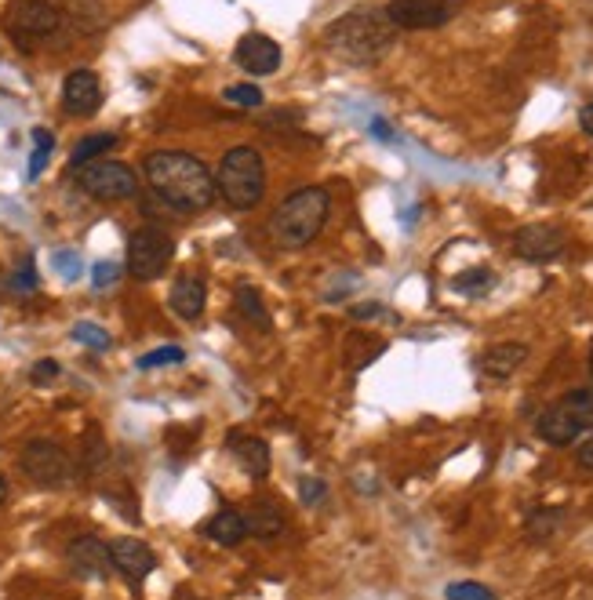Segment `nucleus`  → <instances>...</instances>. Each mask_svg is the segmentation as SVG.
I'll list each match as a JSON object with an SVG mask.
<instances>
[{"label": "nucleus", "mask_w": 593, "mask_h": 600, "mask_svg": "<svg viewBox=\"0 0 593 600\" xmlns=\"http://www.w3.org/2000/svg\"><path fill=\"white\" fill-rule=\"evenodd\" d=\"M495 284V273L488 270V266H477V270H466V273H459V277L452 280V288L459 291V295H484V291L492 288Z\"/></svg>", "instance_id": "obj_25"}, {"label": "nucleus", "mask_w": 593, "mask_h": 600, "mask_svg": "<svg viewBox=\"0 0 593 600\" xmlns=\"http://www.w3.org/2000/svg\"><path fill=\"white\" fill-rule=\"evenodd\" d=\"M59 375V360H37L30 371V382L33 386H44V382H51Z\"/></svg>", "instance_id": "obj_37"}, {"label": "nucleus", "mask_w": 593, "mask_h": 600, "mask_svg": "<svg viewBox=\"0 0 593 600\" xmlns=\"http://www.w3.org/2000/svg\"><path fill=\"white\" fill-rule=\"evenodd\" d=\"M328 211H332V197H328L324 186H302V190H295L281 208L273 211L270 222L273 240L281 248H306L324 230Z\"/></svg>", "instance_id": "obj_3"}, {"label": "nucleus", "mask_w": 593, "mask_h": 600, "mask_svg": "<svg viewBox=\"0 0 593 600\" xmlns=\"http://www.w3.org/2000/svg\"><path fill=\"white\" fill-rule=\"evenodd\" d=\"M222 99L237 106V110H259L262 106V91L255 84H230V88L222 91Z\"/></svg>", "instance_id": "obj_29"}, {"label": "nucleus", "mask_w": 593, "mask_h": 600, "mask_svg": "<svg viewBox=\"0 0 593 600\" xmlns=\"http://www.w3.org/2000/svg\"><path fill=\"white\" fill-rule=\"evenodd\" d=\"M535 433L546 440V444H553V448H568V444H575L579 440V433H583V426L572 419V411L564 408L561 400L557 404H550V408L535 419Z\"/></svg>", "instance_id": "obj_16"}, {"label": "nucleus", "mask_w": 593, "mask_h": 600, "mask_svg": "<svg viewBox=\"0 0 593 600\" xmlns=\"http://www.w3.org/2000/svg\"><path fill=\"white\" fill-rule=\"evenodd\" d=\"M444 597L448 600H495V593L484 586V582H452L448 590H444Z\"/></svg>", "instance_id": "obj_31"}, {"label": "nucleus", "mask_w": 593, "mask_h": 600, "mask_svg": "<svg viewBox=\"0 0 593 600\" xmlns=\"http://www.w3.org/2000/svg\"><path fill=\"white\" fill-rule=\"evenodd\" d=\"M102 106V84L91 70H73L62 84V110L70 117H95Z\"/></svg>", "instance_id": "obj_14"}, {"label": "nucleus", "mask_w": 593, "mask_h": 600, "mask_svg": "<svg viewBox=\"0 0 593 600\" xmlns=\"http://www.w3.org/2000/svg\"><path fill=\"white\" fill-rule=\"evenodd\" d=\"M175 259V240L157 226H142L128 237V273L135 280H157Z\"/></svg>", "instance_id": "obj_7"}, {"label": "nucleus", "mask_w": 593, "mask_h": 600, "mask_svg": "<svg viewBox=\"0 0 593 600\" xmlns=\"http://www.w3.org/2000/svg\"><path fill=\"white\" fill-rule=\"evenodd\" d=\"M117 277H121V266H117V262H95V270H91V284H95V288H110Z\"/></svg>", "instance_id": "obj_35"}, {"label": "nucleus", "mask_w": 593, "mask_h": 600, "mask_svg": "<svg viewBox=\"0 0 593 600\" xmlns=\"http://www.w3.org/2000/svg\"><path fill=\"white\" fill-rule=\"evenodd\" d=\"M186 360V350L182 346H161V350L146 353V357L135 360V368L139 371H150V368H171V364H182Z\"/></svg>", "instance_id": "obj_28"}, {"label": "nucleus", "mask_w": 593, "mask_h": 600, "mask_svg": "<svg viewBox=\"0 0 593 600\" xmlns=\"http://www.w3.org/2000/svg\"><path fill=\"white\" fill-rule=\"evenodd\" d=\"M8 495H11V488H8V480L0 477V506H4V502H8Z\"/></svg>", "instance_id": "obj_42"}, {"label": "nucleus", "mask_w": 593, "mask_h": 600, "mask_svg": "<svg viewBox=\"0 0 593 600\" xmlns=\"http://www.w3.org/2000/svg\"><path fill=\"white\" fill-rule=\"evenodd\" d=\"M66 560H70L73 575H77V579H88V582L110 579V571H113L110 546H106L99 535H81V539H73L70 550H66Z\"/></svg>", "instance_id": "obj_11"}, {"label": "nucleus", "mask_w": 593, "mask_h": 600, "mask_svg": "<svg viewBox=\"0 0 593 600\" xmlns=\"http://www.w3.org/2000/svg\"><path fill=\"white\" fill-rule=\"evenodd\" d=\"M146 171V182L150 190L179 211H204L212 208L215 197H219V186H215V175L208 171L201 157L182 150H157L146 157L142 164Z\"/></svg>", "instance_id": "obj_1"}, {"label": "nucleus", "mask_w": 593, "mask_h": 600, "mask_svg": "<svg viewBox=\"0 0 593 600\" xmlns=\"http://www.w3.org/2000/svg\"><path fill=\"white\" fill-rule=\"evenodd\" d=\"M51 266H55V270H59L66 280H77V277H81V270H84V262H81V255H77V251H55V255H51Z\"/></svg>", "instance_id": "obj_32"}, {"label": "nucleus", "mask_w": 593, "mask_h": 600, "mask_svg": "<svg viewBox=\"0 0 593 600\" xmlns=\"http://www.w3.org/2000/svg\"><path fill=\"white\" fill-rule=\"evenodd\" d=\"M579 466H583V470H590V473H593V437L586 440L583 448H579Z\"/></svg>", "instance_id": "obj_40"}, {"label": "nucleus", "mask_w": 593, "mask_h": 600, "mask_svg": "<svg viewBox=\"0 0 593 600\" xmlns=\"http://www.w3.org/2000/svg\"><path fill=\"white\" fill-rule=\"evenodd\" d=\"M204 535L219 542V546H226V550H233V546H241L248 539V524H244V517L237 510H219L204 524Z\"/></svg>", "instance_id": "obj_19"}, {"label": "nucleus", "mask_w": 593, "mask_h": 600, "mask_svg": "<svg viewBox=\"0 0 593 600\" xmlns=\"http://www.w3.org/2000/svg\"><path fill=\"white\" fill-rule=\"evenodd\" d=\"M237 310H241L244 317L252 320L259 331H270L273 328L270 313H266V306H262V295L255 288H248V284H241V288H237Z\"/></svg>", "instance_id": "obj_23"}, {"label": "nucleus", "mask_w": 593, "mask_h": 600, "mask_svg": "<svg viewBox=\"0 0 593 600\" xmlns=\"http://www.w3.org/2000/svg\"><path fill=\"white\" fill-rule=\"evenodd\" d=\"M226 451H230L233 462H237L252 480H262L270 473V448H266V440L262 437L233 430L230 437H226Z\"/></svg>", "instance_id": "obj_15"}, {"label": "nucleus", "mask_w": 593, "mask_h": 600, "mask_svg": "<svg viewBox=\"0 0 593 600\" xmlns=\"http://www.w3.org/2000/svg\"><path fill=\"white\" fill-rule=\"evenodd\" d=\"M372 135H375V139H382V142H393L390 124H386V120H382V117H375V120H372Z\"/></svg>", "instance_id": "obj_39"}, {"label": "nucleus", "mask_w": 593, "mask_h": 600, "mask_svg": "<svg viewBox=\"0 0 593 600\" xmlns=\"http://www.w3.org/2000/svg\"><path fill=\"white\" fill-rule=\"evenodd\" d=\"M113 146H117V135H110V131H102V135H88V139H81L77 146H73L70 164H73V168H81V164H88V160L106 157Z\"/></svg>", "instance_id": "obj_22"}, {"label": "nucleus", "mask_w": 593, "mask_h": 600, "mask_svg": "<svg viewBox=\"0 0 593 600\" xmlns=\"http://www.w3.org/2000/svg\"><path fill=\"white\" fill-rule=\"evenodd\" d=\"M564 248H568L564 230L546 226V222H532V226H521V230L513 233V251L524 262H553L561 259Z\"/></svg>", "instance_id": "obj_10"}, {"label": "nucleus", "mask_w": 593, "mask_h": 600, "mask_svg": "<svg viewBox=\"0 0 593 600\" xmlns=\"http://www.w3.org/2000/svg\"><path fill=\"white\" fill-rule=\"evenodd\" d=\"M102 462H106V440H102V433L91 426L88 430V451H84V466H88V470H99Z\"/></svg>", "instance_id": "obj_33"}, {"label": "nucleus", "mask_w": 593, "mask_h": 600, "mask_svg": "<svg viewBox=\"0 0 593 600\" xmlns=\"http://www.w3.org/2000/svg\"><path fill=\"white\" fill-rule=\"evenodd\" d=\"M382 350H386V342L382 339H368L364 331H353L350 342H346V360H350L353 371H361V368H368Z\"/></svg>", "instance_id": "obj_21"}, {"label": "nucleus", "mask_w": 593, "mask_h": 600, "mask_svg": "<svg viewBox=\"0 0 593 600\" xmlns=\"http://www.w3.org/2000/svg\"><path fill=\"white\" fill-rule=\"evenodd\" d=\"M4 30L19 44H30V40H44L62 26V11L55 0H8L4 8Z\"/></svg>", "instance_id": "obj_6"}, {"label": "nucleus", "mask_w": 593, "mask_h": 600, "mask_svg": "<svg viewBox=\"0 0 593 600\" xmlns=\"http://www.w3.org/2000/svg\"><path fill=\"white\" fill-rule=\"evenodd\" d=\"M350 317L353 320H372V317H386V310H382V302H368V306H353Z\"/></svg>", "instance_id": "obj_38"}, {"label": "nucleus", "mask_w": 593, "mask_h": 600, "mask_svg": "<svg viewBox=\"0 0 593 600\" xmlns=\"http://www.w3.org/2000/svg\"><path fill=\"white\" fill-rule=\"evenodd\" d=\"M324 480H317V477H302V484H299V499L306 502V506H317V502L324 499Z\"/></svg>", "instance_id": "obj_36"}, {"label": "nucleus", "mask_w": 593, "mask_h": 600, "mask_svg": "<svg viewBox=\"0 0 593 600\" xmlns=\"http://www.w3.org/2000/svg\"><path fill=\"white\" fill-rule=\"evenodd\" d=\"M397 40V26L390 22V15L379 8H357L350 15L335 19L324 30V44L335 59L350 62V66H372L379 62Z\"/></svg>", "instance_id": "obj_2"}, {"label": "nucleus", "mask_w": 593, "mask_h": 600, "mask_svg": "<svg viewBox=\"0 0 593 600\" xmlns=\"http://www.w3.org/2000/svg\"><path fill=\"white\" fill-rule=\"evenodd\" d=\"M528 360V346L524 342H495L481 353V371L488 379H510L521 371V364Z\"/></svg>", "instance_id": "obj_18"}, {"label": "nucleus", "mask_w": 593, "mask_h": 600, "mask_svg": "<svg viewBox=\"0 0 593 600\" xmlns=\"http://www.w3.org/2000/svg\"><path fill=\"white\" fill-rule=\"evenodd\" d=\"M70 335H73V342H81L88 350H110V335H106V328L91 324V320H77Z\"/></svg>", "instance_id": "obj_26"}, {"label": "nucleus", "mask_w": 593, "mask_h": 600, "mask_svg": "<svg viewBox=\"0 0 593 600\" xmlns=\"http://www.w3.org/2000/svg\"><path fill=\"white\" fill-rule=\"evenodd\" d=\"M233 59L241 70H248L252 77H270V73L281 70V44L270 40L266 33H244L237 40V51H233Z\"/></svg>", "instance_id": "obj_13"}, {"label": "nucleus", "mask_w": 593, "mask_h": 600, "mask_svg": "<svg viewBox=\"0 0 593 600\" xmlns=\"http://www.w3.org/2000/svg\"><path fill=\"white\" fill-rule=\"evenodd\" d=\"M466 8V0H390L386 15L397 30H437Z\"/></svg>", "instance_id": "obj_9"}, {"label": "nucleus", "mask_w": 593, "mask_h": 600, "mask_svg": "<svg viewBox=\"0 0 593 600\" xmlns=\"http://www.w3.org/2000/svg\"><path fill=\"white\" fill-rule=\"evenodd\" d=\"M73 179H77V186H81L88 197L106 200V204H113V200H131L139 193V175H135L128 164H121V160H102V157L88 160L81 168H73Z\"/></svg>", "instance_id": "obj_5"}, {"label": "nucleus", "mask_w": 593, "mask_h": 600, "mask_svg": "<svg viewBox=\"0 0 593 600\" xmlns=\"http://www.w3.org/2000/svg\"><path fill=\"white\" fill-rule=\"evenodd\" d=\"M19 466L37 488H62L73 477V459L55 440H30L19 455Z\"/></svg>", "instance_id": "obj_8"}, {"label": "nucleus", "mask_w": 593, "mask_h": 600, "mask_svg": "<svg viewBox=\"0 0 593 600\" xmlns=\"http://www.w3.org/2000/svg\"><path fill=\"white\" fill-rule=\"evenodd\" d=\"M579 128H583L586 135H593V102L579 110Z\"/></svg>", "instance_id": "obj_41"}, {"label": "nucleus", "mask_w": 593, "mask_h": 600, "mask_svg": "<svg viewBox=\"0 0 593 600\" xmlns=\"http://www.w3.org/2000/svg\"><path fill=\"white\" fill-rule=\"evenodd\" d=\"M215 186H219L222 200L237 211H252L259 208L262 193H266V164H262L259 150L252 146H233L219 164V175H215Z\"/></svg>", "instance_id": "obj_4"}, {"label": "nucleus", "mask_w": 593, "mask_h": 600, "mask_svg": "<svg viewBox=\"0 0 593 600\" xmlns=\"http://www.w3.org/2000/svg\"><path fill=\"white\" fill-rule=\"evenodd\" d=\"M244 524H248V535H252V539L270 542L284 531V513L281 506H273V502H255L252 513L244 517Z\"/></svg>", "instance_id": "obj_20"}, {"label": "nucleus", "mask_w": 593, "mask_h": 600, "mask_svg": "<svg viewBox=\"0 0 593 600\" xmlns=\"http://www.w3.org/2000/svg\"><path fill=\"white\" fill-rule=\"evenodd\" d=\"M561 520H564V510H539L528 517V535H532L535 542H543L550 539L553 531L561 528Z\"/></svg>", "instance_id": "obj_27"}, {"label": "nucleus", "mask_w": 593, "mask_h": 600, "mask_svg": "<svg viewBox=\"0 0 593 600\" xmlns=\"http://www.w3.org/2000/svg\"><path fill=\"white\" fill-rule=\"evenodd\" d=\"M171 313L182 320H197L208 306V288H204V280L197 273H182L175 284H171Z\"/></svg>", "instance_id": "obj_17"}, {"label": "nucleus", "mask_w": 593, "mask_h": 600, "mask_svg": "<svg viewBox=\"0 0 593 600\" xmlns=\"http://www.w3.org/2000/svg\"><path fill=\"white\" fill-rule=\"evenodd\" d=\"M561 404L572 411V419L583 426V430H593V386H579V390H568L561 397Z\"/></svg>", "instance_id": "obj_24"}, {"label": "nucleus", "mask_w": 593, "mask_h": 600, "mask_svg": "<svg viewBox=\"0 0 593 600\" xmlns=\"http://www.w3.org/2000/svg\"><path fill=\"white\" fill-rule=\"evenodd\" d=\"M590 375H593V353H590Z\"/></svg>", "instance_id": "obj_43"}, {"label": "nucleus", "mask_w": 593, "mask_h": 600, "mask_svg": "<svg viewBox=\"0 0 593 600\" xmlns=\"http://www.w3.org/2000/svg\"><path fill=\"white\" fill-rule=\"evenodd\" d=\"M51 150H55V139H51V131L44 128H33V157H30V179H37L48 164Z\"/></svg>", "instance_id": "obj_30"}, {"label": "nucleus", "mask_w": 593, "mask_h": 600, "mask_svg": "<svg viewBox=\"0 0 593 600\" xmlns=\"http://www.w3.org/2000/svg\"><path fill=\"white\" fill-rule=\"evenodd\" d=\"M110 560H113V571L124 575L131 586L146 582L153 575V568H157V553H153L142 539H131V535L110 542Z\"/></svg>", "instance_id": "obj_12"}, {"label": "nucleus", "mask_w": 593, "mask_h": 600, "mask_svg": "<svg viewBox=\"0 0 593 600\" xmlns=\"http://www.w3.org/2000/svg\"><path fill=\"white\" fill-rule=\"evenodd\" d=\"M11 288H15V291H33V288H37V266H33V259H22V266L15 270V277H11Z\"/></svg>", "instance_id": "obj_34"}]
</instances>
